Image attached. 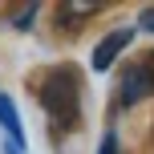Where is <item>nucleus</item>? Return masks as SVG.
Wrapping results in <instances>:
<instances>
[{
	"label": "nucleus",
	"instance_id": "1",
	"mask_svg": "<svg viewBox=\"0 0 154 154\" xmlns=\"http://www.w3.org/2000/svg\"><path fill=\"white\" fill-rule=\"evenodd\" d=\"M41 106L53 118V126H61V130H69L77 122V114H81V81H77L73 65H61L41 81Z\"/></svg>",
	"mask_w": 154,
	"mask_h": 154
},
{
	"label": "nucleus",
	"instance_id": "2",
	"mask_svg": "<svg viewBox=\"0 0 154 154\" xmlns=\"http://www.w3.org/2000/svg\"><path fill=\"white\" fill-rule=\"evenodd\" d=\"M150 93H154V81H150L146 65H142V61L126 65L122 81H118V101H122V106H138V101H146Z\"/></svg>",
	"mask_w": 154,
	"mask_h": 154
},
{
	"label": "nucleus",
	"instance_id": "3",
	"mask_svg": "<svg viewBox=\"0 0 154 154\" xmlns=\"http://www.w3.org/2000/svg\"><path fill=\"white\" fill-rule=\"evenodd\" d=\"M134 41V29H114V32H106V37L93 45V57H89V65H93V73H106L109 65L118 61V53H122L126 45Z\"/></svg>",
	"mask_w": 154,
	"mask_h": 154
},
{
	"label": "nucleus",
	"instance_id": "4",
	"mask_svg": "<svg viewBox=\"0 0 154 154\" xmlns=\"http://www.w3.org/2000/svg\"><path fill=\"white\" fill-rule=\"evenodd\" d=\"M0 126H4L8 142H12V150H16V146L24 142V126H20V114H16V106H12L8 93H0Z\"/></svg>",
	"mask_w": 154,
	"mask_h": 154
},
{
	"label": "nucleus",
	"instance_id": "5",
	"mask_svg": "<svg viewBox=\"0 0 154 154\" xmlns=\"http://www.w3.org/2000/svg\"><path fill=\"white\" fill-rule=\"evenodd\" d=\"M97 154H118V138H114V134L101 138V150H97Z\"/></svg>",
	"mask_w": 154,
	"mask_h": 154
},
{
	"label": "nucleus",
	"instance_id": "6",
	"mask_svg": "<svg viewBox=\"0 0 154 154\" xmlns=\"http://www.w3.org/2000/svg\"><path fill=\"white\" fill-rule=\"evenodd\" d=\"M138 24H142L146 32H154V8H146V12H142V20H138Z\"/></svg>",
	"mask_w": 154,
	"mask_h": 154
},
{
	"label": "nucleus",
	"instance_id": "7",
	"mask_svg": "<svg viewBox=\"0 0 154 154\" xmlns=\"http://www.w3.org/2000/svg\"><path fill=\"white\" fill-rule=\"evenodd\" d=\"M142 65H146V73H150V81H154V53H150V57H146Z\"/></svg>",
	"mask_w": 154,
	"mask_h": 154
}]
</instances>
